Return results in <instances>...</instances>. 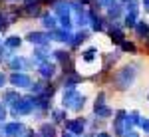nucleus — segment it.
<instances>
[{
	"label": "nucleus",
	"instance_id": "nucleus-40",
	"mask_svg": "<svg viewBox=\"0 0 149 137\" xmlns=\"http://www.w3.org/2000/svg\"><path fill=\"white\" fill-rule=\"evenodd\" d=\"M6 81H8V78H6V74H2V72H0V90H2V86H4Z\"/></svg>",
	"mask_w": 149,
	"mask_h": 137
},
{
	"label": "nucleus",
	"instance_id": "nucleus-36",
	"mask_svg": "<svg viewBox=\"0 0 149 137\" xmlns=\"http://www.w3.org/2000/svg\"><path fill=\"white\" fill-rule=\"evenodd\" d=\"M100 105H105V93L100 91L97 93V97H95V103H93V107H100Z\"/></svg>",
	"mask_w": 149,
	"mask_h": 137
},
{
	"label": "nucleus",
	"instance_id": "nucleus-41",
	"mask_svg": "<svg viewBox=\"0 0 149 137\" xmlns=\"http://www.w3.org/2000/svg\"><path fill=\"white\" fill-rule=\"evenodd\" d=\"M95 137H111V135L105 133V131H95Z\"/></svg>",
	"mask_w": 149,
	"mask_h": 137
},
{
	"label": "nucleus",
	"instance_id": "nucleus-8",
	"mask_svg": "<svg viewBox=\"0 0 149 137\" xmlns=\"http://www.w3.org/2000/svg\"><path fill=\"white\" fill-rule=\"evenodd\" d=\"M32 62H34V60H28V58H24V56H14L10 62H8V68H10L12 72H22V70H30Z\"/></svg>",
	"mask_w": 149,
	"mask_h": 137
},
{
	"label": "nucleus",
	"instance_id": "nucleus-9",
	"mask_svg": "<svg viewBox=\"0 0 149 137\" xmlns=\"http://www.w3.org/2000/svg\"><path fill=\"white\" fill-rule=\"evenodd\" d=\"M105 12H107V20L113 22V20H117V18L121 16V12H123V4H121L119 0H111V2L105 6Z\"/></svg>",
	"mask_w": 149,
	"mask_h": 137
},
{
	"label": "nucleus",
	"instance_id": "nucleus-19",
	"mask_svg": "<svg viewBox=\"0 0 149 137\" xmlns=\"http://www.w3.org/2000/svg\"><path fill=\"white\" fill-rule=\"evenodd\" d=\"M38 135L40 137H56V123H50V121L42 123L40 129H38Z\"/></svg>",
	"mask_w": 149,
	"mask_h": 137
},
{
	"label": "nucleus",
	"instance_id": "nucleus-39",
	"mask_svg": "<svg viewBox=\"0 0 149 137\" xmlns=\"http://www.w3.org/2000/svg\"><path fill=\"white\" fill-rule=\"evenodd\" d=\"M123 137H139V133L135 131V129H129V131H125V133H123Z\"/></svg>",
	"mask_w": 149,
	"mask_h": 137
},
{
	"label": "nucleus",
	"instance_id": "nucleus-37",
	"mask_svg": "<svg viewBox=\"0 0 149 137\" xmlns=\"http://www.w3.org/2000/svg\"><path fill=\"white\" fill-rule=\"evenodd\" d=\"M139 127H141V129H143V131L149 135V119H147V117H141V123H139Z\"/></svg>",
	"mask_w": 149,
	"mask_h": 137
},
{
	"label": "nucleus",
	"instance_id": "nucleus-27",
	"mask_svg": "<svg viewBox=\"0 0 149 137\" xmlns=\"http://www.w3.org/2000/svg\"><path fill=\"white\" fill-rule=\"evenodd\" d=\"M95 56H97V50H95V48H88L86 52H81V60H84L86 64H92L93 60H95Z\"/></svg>",
	"mask_w": 149,
	"mask_h": 137
},
{
	"label": "nucleus",
	"instance_id": "nucleus-31",
	"mask_svg": "<svg viewBox=\"0 0 149 137\" xmlns=\"http://www.w3.org/2000/svg\"><path fill=\"white\" fill-rule=\"evenodd\" d=\"M84 103H86V95H78L76 97V102H74V105H72V111H81V107H84Z\"/></svg>",
	"mask_w": 149,
	"mask_h": 137
},
{
	"label": "nucleus",
	"instance_id": "nucleus-14",
	"mask_svg": "<svg viewBox=\"0 0 149 137\" xmlns=\"http://www.w3.org/2000/svg\"><path fill=\"white\" fill-rule=\"evenodd\" d=\"M38 74L44 78V80H52L56 76V64L54 62H44L38 66Z\"/></svg>",
	"mask_w": 149,
	"mask_h": 137
},
{
	"label": "nucleus",
	"instance_id": "nucleus-33",
	"mask_svg": "<svg viewBox=\"0 0 149 137\" xmlns=\"http://www.w3.org/2000/svg\"><path fill=\"white\" fill-rule=\"evenodd\" d=\"M137 6H139V0H127L125 4H123V8L127 12H137Z\"/></svg>",
	"mask_w": 149,
	"mask_h": 137
},
{
	"label": "nucleus",
	"instance_id": "nucleus-47",
	"mask_svg": "<svg viewBox=\"0 0 149 137\" xmlns=\"http://www.w3.org/2000/svg\"><path fill=\"white\" fill-rule=\"evenodd\" d=\"M145 42H147V44H149V38H147V40H145Z\"/></svg>",
	"mask_w": 149,
	"mask_h": 137
},
{
	"label": "nucleus",
	"instance_id": "nucleus-49",
	"mask_svg": "<svg viewBox=\"0 0 149 137\" xmlns=\"http://www.w3.org/2000/svg\"><path fill=\"white\" fill-rule=\"evenodd\" d=\"M147 99H149V95H147Z\"/></svg>",
	"mask_w": 149,
	"mask_h": 137
},
{
	"label": "nucleus",
	"instance_id": "nucleus-25",
	"mask_svg": "<svg viewBox=\"0 0 149 137\" xmlns=\"http://www.w3.org/2000/svg\"><path fill=\"white\" fill-rule=\"evenodd\" d=\"M137 12H127L125 18H123V24H125V28H133L135 30V26H137Z\"/></svg>",
	"mask_w": 149,
	"mask_h": 137
},
{
	"label": "nucleus",
	"instance_id": "nucleus-30",
	"mask_svg": "<svg viewBox=\"0 0 149 137\" xmlns=\"http://www.w3.org/2000/svg\"><path fill=\"white\" fill-rule=\"evenodd\" d=\"M64 119H66V111L64 109H54L52 111V121L54 123H62Z\"/></svg>",
	"mask_w": 149,
	"mask_h": 137
},
{
	"label": "nucleus",
	"instance_id": "nucleus-34",
	"mask_svg": "<svg viewBox=\"0 0 149 137\" xmlns=\"http://www.w3.org/2000/svg\"><path fill=\"white\" fill-rule=\"evenodd\" d=\"M86 40H88V32H78L76 38H74V48H76V46H80L81 42H86Z\"/></svg>",
	"mask_w": 149,
	"mask_h": 137
},
{
	"label": "nucleus",
	"instance_id": "nucleus-16",
	"mask_svg": "<svg viewBox=\"0 0 149 137\" xmlns=\"http://www.w3.org/2000/svg\"><path fill=\"white\" fill-rule=\"evenodd\" d=\"M74 22L78 24V26H88L90 24V10H86L84 6H81L80 10H74Z\"/></svg>",
	"mask_w": 149,
	"mask_h": 137
},
{
	"label": "nucleus",
	"instance_id": "nucleus-26",
	"mask_svg": "<svg viewBox=\"0 0 149 137\" xmlns=\"http://www.w3.org/2000/svg\"><path fill=\"white\" fill-rule=\"evenodd\" d=\"M4 46L10 48V50H18V48L22 46V38H20V36H8L6 42H4Z\"/></svg>",
	"mask_w": 149,
	"mask_h": 137
},
{
	"label": "nucleus",
	"instance_id": "nucleus-22",
	"mask_svg": "<svg viewBox=\"0 0 149 137\" xmlns=\"http://www.w3.org/2000/svg\"><path fill=\"white\" fill-rule=\"evenodd\" d=\"M81 81H84V78H81L80 74L74 72V74H68V76L64 78V88H76V86L81 83Z\"/></svg>",
	"mask_w": 149,
	"mask_h": 137
},
{
	"label": "nucleus",
	"instance_id": "nucleus-13",
	"mask_svg": "<svg viewBox=\"0 0 149 137\" xmlns=\"http://www.w3.org/2000/svg\"><path fill=\"white\" fill-rule=\"evenodd\" d=\"M52 10H54V16L62 18V16L72 14V6H70V2H66V0H56L52 4Z\"/></svg>",
	"mask_w": 149,
	"mask_h": 137
},
{
	"label": "nucleus",
	"instance_id": "nucleus-45",
	"mask_svg": "<svg viewBox=\"0 0 149 137\" xmlns=\"http://www.w3.org/2000/svg\"><path fill=\"white\" fill-rule=\"evenodd\" d=\"M84 137H95V133H86Z\"/></svg>",
	"mask_w": 149,
	"mask_h": 137
},
{
	"label": "nucleus",
	"instance_id": "nucleus-12",
	"mask_svg": "<svg viewBox=\"0 0 149 137\" xmlns=\"http://www.w3.org/2000/svg\"><path fill=\"white\" fill-rule=\"evenodd\" d=\"M74 38H76V34H72L68 30H62V28H58L56 32H52V40H58V42L68 44V46H74Z\"/></svg>",
	"mask_w": 149,
	"mask_h": 137
},
{
	"label": "nucleus",
	"instance_id": "nucleus-3",
	"mask_svg": "<svg viewBox=\"0 0 149 137\" xmlns=\"http://www.w3.org/2000/svg\"><path fill=\"white\" fill-rule=\"evenodd\" d=\"M34 111V97H20L18 102L10 107L12 117H22V115H30Z\"/></svg>",
	"mask_w": 149,
	"mask_h": 137
},
{
	"label": "nucleus",
	"instance_id": "nucleus-23",
	"mask_svg": "<svg viewBox=\"0 0 149 137\" xmlns=\"http://www.w3.org/2000/svg\"><path fill=\"white\" fill-rule=\"evenodd\" d=\"M135 34H137V38H141V40H147L149 38V24L145 22V20H139L137 26H135Z\"/></svg>",
	"mask_w": 149,
	"mask_h": 137
},
{
	"label": "nucleus",
	"instance_id": "nucleus-44",
	"mask_svg": "<svg viewBox=\"0 0 149 137\" xmlns=\"http://www.w3.org/2000/svg\"><path fill=\"white\" fill-rule=\"evenodd\" d=\"M62 137H74V135H72V133H66V131H64V133H62Z\"/></svg>",
	"mask_w": 149,
	"mask_h": 137
},
{
	"label": "nucleus",
	"instance_id": "nucleus-28",
	"mask_svg": "<svg viewBox=\"0 0 149 137\" xmlns=\"http://www.w3.org/2000/svg\"><path fill=\"white\" fill-rule=\"evenodd\" d=\"M46 83H42V81H34V83H32V86H30V88H28V90L32 91V93H34V95H42V93H44V91H46Z\"/></svg>",
	"mask_w": 149,
	"mask_h": 137
},
{
	"label": "nucleus",
	"instance_id": "nucleus-21",
	"mask_svg": "<svg viewBox=\"0 0 149 137\" xmlns=\"http://www.w3.org/2000/svg\"><path fill=\"white\" fill-rule=\"evenodd\" d=\"M90 26H92L93 32H102L103 30V18L97 16L93 10H90Z\"/></svg>",
	"mask_w": 149,
	"mask_h": 137
},
{
	"label": "nucleus",
	"instance_id": "nucleus-43",
	"mask_svg": "<svg viewBox=\"0 0 149 137\" xmlns=\"http://www.w3.org/2000/svg\"><path fill=\"white\" fill-rule=\"evenodd\" d=\"M56 0H42V4H54Z\"/></svg>",
	"mask_w": 149,
	"mask_h": 137
},
{
	"label": "nucleus",
	"instance_id": "nucleus-38",
	"mask_svg": "<svg viewBox=\"0 0 149 137\" xmlns=\"http://www.w3.org/2000/svg\"><path fill=\"white\" fill-rule=\"evenodd\" d=\"M4 117H6V105H4V103L0 102V121H2Z\"/></svg>",
	"mask_w": 149,
	"mask_h": 137
},
{
	"label": "nucleus",
	"instance_id": "nucleus-20",
	"mask_svg": "<svg viewBox=\"0 0 149 137\" xmlns=\"http://www.w3.org/2000/svg\"><path fill=\"white\" fill-rule=\"evenodd\" d=\"M107 34H109V40H111L113 44L121 46L123 42H125V34H123V30H121V28H113V26H111Z\"/></svg>",
	"mask_w": 149,
	"mask_h": 137
},
{
	"label": "nucleus",
	"instance_id": "nucleus-11",
	"mask_svg": "<svg viewBox=\"0 0 149 137\" xmlns=\"http://www.w3.org/2000/svg\"><path fill=\"white\" fill-rule=\"evenodd\" d=\"M78 95L80 93L76 91V88H64V93H62V105H64V109H72V105H74Z\"/></svg>",
	"mask_w": 149,
	"mask_h": 137
},
{
	"label": "nucleus",
	"instance_id": "nucleus-18",
	"mask_svg": "<svg viewBox=\"0 0 149 137\" xmlns=\"http://www.w3.org/2000/svg\"><path fill=\"white\" fill-rule=\"evenodd\" d=\"M52 97H48V95H34V109H42V111H48L50 109V105H52Z\"/></svg>",
	"mask_w": 149,
	"mask_h": 137
},
{
	"label": "nucleus",
	"instance_id": "nucleus-6",
	"mask_svg": "<svg viewBox=\"0 0 149 137\" xmlns=\"http://www.w3.org/2000/svg\"><path fill=\"white\" fill-rule=\"evenodd\" d=\"M8 81H10V86H14V88H30L32 86L30 76L24 74V72H12L10 76H8Z\"/></svg>",
	"mask_w": 149,
	"mask_h": 137
},
{
	"label": "nucleus",
	"instance_id": "nucleus-1",
	"mask_svg": "<svg viewBox=\"0 0 149 137\" xmlns=\"http://www.w3.org/2000/svg\"><path fill=\"white\" fill-rule=\"evenodd\" d=\"M135 80H137V66L135 64H127V66H123V68H119L115 72L113 86L119 91H123V90H129L135 83Z\"/></svg>",
	"mask_w": 149,
	"mask_h": 137
},
{
	"label": "nucleus",
	"instance_id": "nucleus-10",
	"mask_svg": "<svg viewBox=\"0 0 149 137\" xmlns=\"http://www.w3.org/2000/svg\"><path fill=\"white\" fill-rule=\"evenodd\" d=\"M40 20H42V28L44 30H50V32H56L58 30V24H60V20H58L54 14H50V12H44L42 16H40Z\"/></svg>",
	"mask_w": 149,
	"mask_h": 137
},
{
	"label": "nucleus",
	"instance_id": "nucleus-50",
	"mask_svg": "<svg viewBox=\"0 0 149 137\" xmlns=\"http://www.w3.org/2000/svg\"><path fill=\"white\" fill-rule=\"evenodd\" d=\"M0 16H2V14H0Z\"/></svg>",
	"mask_w": 149,
	"mask_h": 137
},
{
	"label": "nucleus",
	"instance_id": "nucleus-48",
	"mask_svg": "<svg viewBox=\"0 0 149 137\" xmlns=\"http://www.w3.org/2000/svg\"><path fill=\"white\" fill-rule=\"evenodd\" d=\"M10 2H14V0H10Z\"/></svg>",
	"mask_w": 149,
	"mask_h": 137
},
{
	"label": "nucleus",
	"instance_id": "nucleus-4",
	"mask_svg": "<svg viewBox=\"0 0 149 137\" xmlns=\"http://www.w3.org/2000/svg\"><path fill=\"white\" fill-rule=\"evenodd\" d=\"M26 40L30 44H34L36 48H42V46H48L52 42V32H42V30H32L26 34Z\"/></svg>",
	"mask_w": 149,
	"mask_h": 137
},
{
	"label": "nucleus",
	"instance_id": "nucleus-42",
	"mask_svg": "<svg viewBox=\"0 0 149 137\" xmlns=\"http://www.w3.org/2000/svg\"><path fill=\"white\" fill-rule=\"evenodd\" d=\"M143 8L149 12V0H143Z\"/></svg>",
	"mask_w": 149,
	"mask_h": 137
},
{
	"label": "nucleus",
	"instance_id": "nucleus-46",
	"mask_svg": "<svg viewBox=\"0 0 149 137\" xmlns=\"http://www.w3.org/2000/svg\"><path fill=\"white\" fill-rule=\"evenodd\" d=\"M81 2H84V4H88V2H92V0H81Z\"/></svg>",
	"mask_w": 149,
	"mask_h": 137
},
{
	"label": "nucleus",
	"instance_id": "nucleus-29",
	"mask_svg": "<svg viewBox=\"0 0 149 137\" xmlns=\"http://www.w3.org/2000/svg\"><path fill=\"white\" fill-rule=\"evenodd\" d=\"M60 20V28L62 30H68V32H72V14H68V16H62V18H58Z\"/></svg>",
	"mask_w": 149,
	"mask_h": 137
},
{
	"label": "nucleus",
	"instance_id": "nucleus-5",
	"mask_svg": "<svg viewBox=\"0 0 149 137\" xmlns=\"http://www.w3.org/2000/svg\"><path fill=\"white\" fill-rule=\"evenodd\" d=\"M64 127H66V131L72 133L74 137H84L86 135V119H81V117L64 121Z\"/></svg>",
	"mask_w": 149,
	"mask_h": 137
},
{
	"label": "nucleus",
	"instance_id": "nucleus-24",
	"mask_svg": "<svg viewBox=\"0 0 149 137\" xmlns=\"http://www.w3.org/2000/svg\"><path fill=\"white\" fill-rule=\"evenodd\" d=\"M93 115L95 117H100V119H109L113 111H111V107H107V105H100V107H93Z\"/></svg>",
	"mask_w": 149,
	"mask_h": 137
},
{
	"label": "nucleus",
	"instance_id": "nucleus-32",
	"mask_svg": "<svg viewBox=\"0 0 149 137\" xmlns=\"http://www.w3.org/2000/svg\"><path fill=\"white\" fill-rule=\"evenodd\" d=\"M127 117H129V123H131L133 127L141 123V115H139V111H129V113H127Z\"/></svg>",
	"mask_w": 149,
	"mask_h": 137
},
{
	"label": "nucleus",
	"instance_id": "nucleus-7",
	"mask_svg": "<svg viewBox=\"0 0 149 137\" xmlns=\"http://www.w3.org/2000/svg\"><path fill=\"white\" fill-rule=\"evenodd\" d=\"M26 127L20 121H10V123H4V135L6 137H24L26 135Z\"/></svg>",
	"mask_w": 149,
	"mask_h": 137
},
{
	"label": "nucleus",
	"instance_id": "nucleus-15",
	"mask_svg": "<svg viewBox=\"0 0 149 137\" xmlns=\"http://www.w3.org/2000/svg\"><path fill=\"white\" fill-rule=\"evenodd\" d=\"M50 54H52V52H48V46H42V48H36L34 50L32 60H34L36 66H40V64H44V62H50Z\"/></svg>",
	"mask_w": 149,
	"mask_h": 137
},
{
	"label": "nucleus",
	"instance_id": "nucleus-2",
	"mask_svg": "<svg viewBox=\"0 0 149 137\" xmlns=\"http://www.w3.org/2000/svg\"><path fill=\"white\" fill-rule=\"evenodd\" d=\"M129 129H133V125L129 123L127 111L117 109V111H115V117H113V135L115 137H123V133L129 131Z\"/></svg>",
	"mask_w": 149,
	"mask_h": 137
},
{
	"label": "nucleus",
	"instance_id": "nucleus-35",
	"mask_svg": "<svg viewBox=\"0 0 149 137\" xmlns=\"http://www.w3.org/2000/svg\"><path fill=\"white\" fill-rule=\"evenodd\" d=\"M121 50H123V52H129V54H135V52H137V48H135L133 42H123V44H121Z\"/></svg>",
	"mask_w": 149,
	"mask_h": 137
},
{
	"label": "nucleus",
	"instance_id": "nucleus-17",
	"mask_svg": "<svg viewBox=\"0 0 149 137\" xmlns=\"http://www.w3.org/2000/svg\"><path fill=\"white\" fill-rule=\"evenodd\" d=\"M20 97H22V95H20L16 90H6L4 93H2V99H0V102L4 103V105H10V107H12V105L18 102Z\"/></svg>",
	"mask_w": 149,
	"mask_h": 137
}]
</instances>
